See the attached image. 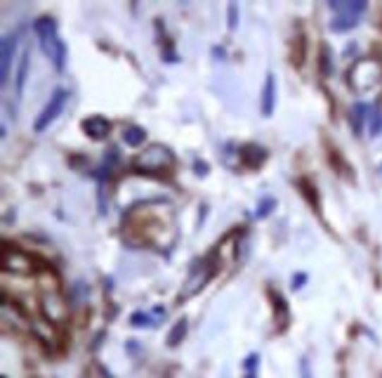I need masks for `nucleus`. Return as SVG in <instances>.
<instances>
[{"label":"nucleus","mask_w":382,"mask_h":378,"mask_svg":"<svg viewBox=\"0 0 382 378\" xmlns=\"http://www.w3.org/2000/svg\"><path fill=\"white\" fill-rule=\"evenodd\" d=\"M33 31L40 40V50L57 71H64L66 66V45L57 33V22L52 17H40L33 22Z\"/></svg>","instance_id":"f257e3e1"},{"label":"nucleus","mask_w":382,"mask_h":378,"mask_svg":"<svg viewBox=\"0 0 382 378\" xmlns=\"http://www.w3.org/2000/svg\"><path fill=\"white\" fill-rule=\"evenodd\" d=\"M172 166H175V154H172L170 147H165L161 142L144 147L142 154H137L133 159V168L142 175H161Z\"/></svg>","instance_id":"f03ea898"},{"label":"nucleus","mask_w":382,"mask_h":378,"mask_svg":"<svg viewBox=\"0 0 382 378\" xmlns=\"http://www.w3.org/2000/svg\"><path fill=\"white\" fill-rule=\"evenodd\" d=\"M144 220L140 227H133V230H140V237L144 244H154V246H170L172 242L165 239V235L175 239V232H172V223L170 220H163V211L151 213L149 206H144Z\"/></svg>","instance_id":"7ed1b4c3"},{"label":"nucleus","mask_w":382,"mask_h":378,"mask_svg":"<svg viewBox=\"0 0 382 378\" xmlns=\"http://www.w3.org/2000/svg\"><path fill=\"white\" fill-rule=\"evenodd\" d=\"M382 78V64L375 59H359L350 69V85L357 93H368L380 83Z\"/></svg>","instance_id":"20e7f679"},{"label":"nucleus","mask_w":382,"mask_h":378,"mask_svg":"<svg viewBox=\"0 0 382 378\" xmlns=\"http://www.w3.org/2000/svg\"><path fill=\"white\" fill-rule=\"evenodd\" d=\"M66 100H68V90H64V88H57V90L50 95L47 105L43 107V112L38 114L36 123H33V130H36V133H43L45 128H50V123L61 114V109H64Z\"/></svg>","instance_id":"39448f33"},{"label":"nucleus","mask_w":382,"mask_h":378,"mask_svg":"<svg viewBox=\"0 0 382 378\" xmlns=\"http://www.w3.org/2000/svg\"><path fill=\"white\" fill-rule=\"evenodd\" d=\"M3 270L12 274H31L33 263L24 251H19L17 246L3 244Z\"/></svg>","instance_id":"423d86ee"},{"label":"nucleus","mask_w":382,"mask_h":378,"mask_svg":"<svg viewBox=\"0 0 382 378\" xmlns=\"http://www.w3.org/2000/svg\"><path fill=\"white\" fill-rule=\"evenodd\" d=\"M19 36H22V26L12 33H8V36L3 38V45H0V81H3V85L8 83V78H10V66L17 54Z\"/></svg>","instance_id":"0eeeda50"},{"label":"nucleus","mask_w":382,"mask_h":378,"mask_svg":"<svg viewBox=\"0 0 382 378\" xmlns=\"http://www.w3.org/2000/svg\"><path fill=\"white\" fill-rule=\"evenodd\" d=\"M213 274H215V267H213L210 260H203V265L193 267L191 274H189V279H186V284L182 288V293H179V300L191 298V295L196 293L198 288H203L208 284V279H210Z\"/></svg>","instance_id":"6e6552de"},{"label":"nucleus","mask_w":382,"mask_h":378,"mask_svg":"<svg viewBox=\"0 0 382 378\" xmlns=\"http://www.w3.org/2000/svg\"><path fill=\"white\" fill-rule=\"evenodd\" d=\"M43 314L50 324H61V321L66 319V305L57 291H50L43 295Z\"/></svg>","instance_id":"1a4fd4ad"},{"label":"nucleus","mask_w":382,"mask_h":378,"mask_svg":"<svg viewBox=\"0 0 382 378\" xmlns=\"http://www.w3.org/2000/svg\"><path fill=\"white\" fill-rule=\"evenodd\" d=\"M83 133H85L88 137H92V140H107L109 133H111V123L109 119H104V116L95 114V116H88L85 121H83Z\"/></svg>","instance_id":"9d476101"},{"label":"nucleus","mask_w":382,"mask_h":378,"mask_svg":"<svg viewBox=\"0 0 382 378\" xmlns=\"http://www.w3.org/2000/svg\"><path fill=\"white\" fill-rule=\"evenodd\" d=\"M239 159L246 168H260L262 163L267 161V151H265V147H260V144L250 142V144H243L241 147Z\"/></svg>","instance_id":"9b49d317"},{"label":"nucleus","mask_w":382,"mask_h":378,"mask_svg":"<svg viewBox=\"0 0 382 378\" xmlns=\"http://www.w3.org/2000/svg\"><path fill=\"white\" fill-rule=\"evenodd\" d=\"M260 109L262 116H272L276 109V76L269 71L265 78V85H262V100H260Z\"/></svg>","instance_id":"f8f14e48"},{"label":"nucleus","mask_w":382,"mask_h":378,"mask_svg":"<svg viewBox=\"0 0 382 378\" xmlns=\"http://www.w3.org/2000/svg\"><path fill=\"white\" fill-rule=\"evenodd\" d=\"M328 8L335 12V15H352V17H361L366 12L368 5L364 0H333L328 3Z\"/></svg>","instance_id":"ddd939ff"},{"label":"nucleus","mask_w":382,"mask_h":378,"mask_svg":"<svg viewBox=\"0 0 382 378\" xmlns=\"http://www.w3.org/2000/svg\"><path fill=\"white\" fill-rule=\"evenodd\" d=\"M29 64H31V50L24 47L22 54H19V64H17V73H15V93L17 98L24 95V85H26V76H29Z\"/></svg>","instance_id":"4468645a"},{"label":"nucleus","mask_w":382,"mask_h":378,"mask_svg":"<svg viewBox=\"0 0 382 378\" xmlns=\"http://www.w3.org/2000/svg\"><path fill=\"white\" fill-rule=\"evenodd\" d=\"M368 116H371V107L364 105V102H357V105L352 107V112H350V126H352V130H354V135L364 133V123H366Z\"/></svg>","instance_id":"2eb2a0df"},{"label":"nucleus","mask_w":382,"mask_h":378,"mask_svg":"<svg viewBox=\"0 0 382 378\" xmlns=\"http://www.w3.org/2000/svg\"><path fill=\"white\" fill-rule=\"evenodd\" d=\"M144 140H147V130L140 126H128L123 130V142L128 147H142Z\"/></svg>","instance_id":"dca6fc26"},{"label":"nucleus","mask_w":382,"mask_h":378,"mask_svg":"<svg viewBox=\"0 0 382 378\" xmlns=\"http://www.w3.org/2000/svg\"><path fill=\"white\" fill-rule=\"evenodd\" d=\"M354 26H359V17H352V15H335L330 22V31L335 33H345L354 29Z\"/></svg>","instance_id":"f3484780"},{"label":"nucleus","mask_w":382,"mask_h":378,"mask_svg":"<svg viewBox=\"0 0 382 378\" xmlns=\"http://www.w3.org/2000/svg\"><path fill=\"white\" fill-rule=\"evenodd\" d=\"M184 336H186V319H179V321H175V326L170 329L168 345H170V348H177L179 343L184 341Z\"/></svg>","instance_id":"a211bd4d"},{"label":"nucleus","mask_w":382,"mask_h":378,"mask_svg":"<svg viewBox=\"0 0 382 378\" xmlns=\"http://www.w3.org/2000/svg\"><path fill=\"white\" fill-rule=\"evenodd\" d=\"M368 133H371V137L382 135V112L380 109H371V116H368Z\"/></svg>","instance_id":"6ab92c4d"},{"label":"nucleus","mask_w":382,"mask_h":378,"mask_svg":"<svg viewBox=\"0 0 382 378\" xmlns=\"http://www.w3.org/2000/svg\"><path fill=\"white\" fill-rule=\"evenodd\" d=\"M272 211H276V199H274V196H265V199H262V201L258 203V211H255V218H260V220H262V218H267Z\"/></svg>","instance_id":"aec40b11"},{"label":"nucleus","mask_w":382,"mask_h":378,"mask_svg":"<svg viewBox=\"0 0 382 378\" xmlns=\"http://www.w3.org/2000/svg\"><path fill=\"white\" fill-rule=\"evenodd\" d=\"M130 324L133 326H151V317L144 312H135L133 317H130Z\"/></svg>","instance_id":"412c9836"},{"label":"nucleus","mask_w":382,"mask_h":378,"mask_svg":"<svg viewBox=\"0 0 382 378\" xmlns=\"http://www.w3.org/2000/svg\"><path fill=\"white\" fill-rule=\"evenodd\" d=\"M236 26H239V5L232 3L229 5V29L234 31Z\"/></svg>","instance_id":"4be33fe9"},{"label":"nucleus","mask_w":382,"mask_h":378,"mask_svg":"<svg viewBox=\"0 0 382 378\" xmlns=\"http://www.w3.org/2000/svg\"><path fill=\"white\" fill-rule=\"evenodd\" d=\"M321 66H323V76L330 73V57H328V47L321 50Z\"/></svg>","instance_id":"5701e85b"},{"label":"nucleus","mask_w":382,"mask_h":378,"mask_svg":"<svg viewBox=\"0 0 382 378\" xmlns=\"http://www.w3.org/2000/svg\"><path fill=\"white\" fill-rule=\"evenodd\" d=\"M304 281H307V274H304V272H297L295 277H293V288H302Z\"/></svg>","instance_id":"b1692460"},{"label":"nucleus","mask_w":382,"mask_h":378,"mask_svg":"<svg viewBox=\"0 0 382 378\" xmlns=\"http://www.w3.org/2000/svg\"><path fill=\"white\" fill-rule=\"evenodd\" d=\"M258 362H260V357H258V355H250L248 360H246V369H248V371H253V369H255V364H258Z\"/></svg>","instance_id":"393cba45"},{"label":"nucleus","mask_w":382,"mask_h":378,"mask_svg":"<svg viewBox=\"0 0 382 378\" xmlns=\"http://www.w3.org/2000/svg\"><path fill=\"white\" fill-rule=\"evenodd\" d=\"M193 168H196V173H198V175H208V166H205V163L196 161V163H193Z\"/></svg>","instance_id":"a878e982"},{"label":"nucleus","mask_w":382,"mask_h":378,"mask_svg":"<svg viewBox=\"0 0 382 378\" xmlns=\"http://www.w3.org/2000/svg\"><path fill=\"white\" fill-rule=\"evenodd\" d=\"M213 54L215 57H225V50H222V47H213Z\"/></svg>","instance_id":"bb28decb"},{"label":"nucleus","mask_w":382,"mask_h":378,"mask_svg":"<svg viewBox=\"0 0 382 378\" xmlns=\"http://www.w3.org/2000/svg\"><path fill=\"white\" fill-rule=\"evenodd\" d=\"M378 173H380V177H382V163H380V166H378Z\"/></svg>","instance_id":"cd10ccee"},{"label":"nucleus","mask_w":382,"mask_h":378,"mask_svg":"<svg viewBox=\"0 0 382 378\" xmlns=\"http://www.w3.org/2000/svg\"><path fill=\"white\" fill-rule=\"evenodd\" d=\"M246 378H255V376H253V374H248V376H246Z\"/></svg>","instance_id":"c85d7f7f"},{"label":"nucleus","mask_w":382,"mask_h":378,"mask_svg":"<svg viewBox=\"0 0 382 378\" xmlns=\"http://www.w3.org/2000/svg\"><path fill=\"white\" fill-rule=\"evenodd\" d=\"M3 378H5V376H3Z\"/></svg>","instance_id":"c756f323"}]
</instances>
